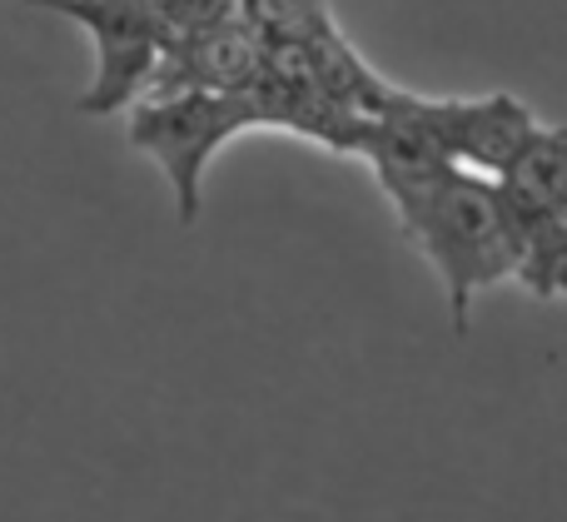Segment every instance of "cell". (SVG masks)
<instances>
[{"instance_id": "7", "label": "cell", "mask_w": 567, "mask_h": 522, "mask_svg": "<svg viewBox=\"0 0 567 522\" xmlns=\"http://www.w3.org/2000/svg\"><path fill=\"white\" fill-rule=\"evenodd\" d=\"M239 15L269 45H303V40H319L329 30H339L323 0H239Z\"/></svg>"}, {"instance_id": "4", "label": "cell", "mask_w": 567, "mask_h": 522, "mask_svg": "<svg viewBox=\"0 0 567 522\" xmlns=\"http://www.w3.org/2000/svg\"><path fill=\"white\" fill-rule=\"evenodd\" d=\"M35 10H55V15L75 20L95 40V80L80 95L85 115H115L145 100L150 80L159 70L169 35L159 20L155 0H20Z\"/></svg>"}, {"instance_id": "1", "label": "cell", "mask_w": 567, "mask_h": 522, "mask_svg": "<svg viewBox=\"0 0 567 522\" xmlns=\"http://www.w3.org/2000/svg\"><path fill=\"white\" fill-rule=\"evenodd\" d=\"M389 199L403 234L423 249V259L439 269L449 289L453 334H468L473 299L503 279H518V244L503 215L498 179L449 165L429 179L393 189Z\"/></svg>"}, {"instance_id": "3", "label": "cell", "mask_w": 567, "mask_h": 522, "mask_svg": "<svg viewBox=\"0 0 567 522\" xmlns=\"http://www.w3.org/2000/svg\"><path fill=\"white\" fill-rule=\"evenodd\" d=\"M498 199L518 244V279L538 299H567V129L533 135L498 175Z\"/></svg>"}, {"instance_id": "8", "label": "cell", "mask_w": 567, "mask_h": 522, "mask_svg": "<svg viewBox=\"0 0 567 522\" xmlns=\"http://www.w3.org/2000/svg\"><path fill=\"white\" fill-rule=\"evenodd\" d=\"M159 20H165V35H195V30H209L219 20L239 15V0H155Z\"/></svg>"}, {"instance_id": "2", "label": "cell", "mask_w": 567, "mask_h": 522, "mask_svg": "<svg viewBox=\"0 0 567 522\" xmlns=\"http://www.w3.org/2000/svg\"><path fill=\"white\" fill-rule=\"evenodd\" d=\"M245 129H259V109L249 95H215V90H179L130 105V145L145 149L165 169L175 189L179 225H195L205 205V169L219 149Z\"/></svg>"}, {"instance_id": "6", "label": "cell", "mask_w": 567, "mask_h": 522, "mask_svg": "<svg viewBox=\"0 0 567 522\" xmlns=\"http://www.w3.org/2000/svg\"><path fill=\"white\" fill-rule=\"evenodd\" d=\"M269 55V40L245 15H229L209 30L179 35L165 45L159 70L150 80V95H179V90H215V95H245L259 80Z\"/></svg>"}, {"instance_id": "5", "label": "cell", "mask_w": 567, "mask_h": 522, "mask_svg": "<svg viewBox=\"0 0 567 522\" xmlns=\"http://www.w3.org/2000/svg\"><path fill=\"white\" fill-rule=\"evenodd\" d=\"M423 119H429L433 139L453 165L488 179H498L543 129L533 109L518 95H503V90L483 100H423Z\"/></svg>"}]
</instances>
